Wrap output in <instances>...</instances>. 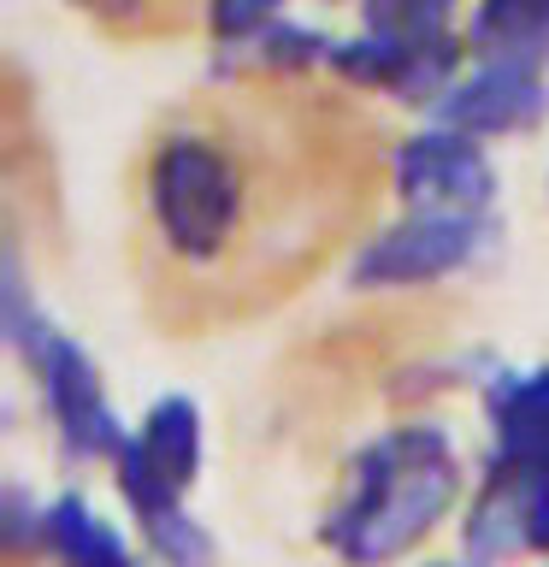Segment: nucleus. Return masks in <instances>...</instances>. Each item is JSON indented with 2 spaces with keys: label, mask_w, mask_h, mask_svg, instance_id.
<instances>
[{
  "label": "nucleus",
  "mask_w": 549,
  "mask_h": 567,
  "mask_svg": "<svg viewBox=\"0 0 549 567\" xmlns=\"http://www.w3.org/2000/svg\"><path fill=\"white\" fill-rule=\"evenodd\" d=\"M283 106V101H278ZM278 106H248L242 124L219 118H184L154 142L148 172H142V202L159 248L189 266L213 272L230 266L237 248L255 237L260 207L278 184L283 136H272Z\"/></svg>",
  "instance_id": "f257e3e1"
},
{
  "label": "nucleus",
  "mask_w": 549,
  "mask_h": 567,
  "mask_svg": "<svg viewBox=\"0 0 549 567\" xmlns=\"http://www.w3.org/2000/svg\"><path fill=\"white\" fill-rule=\"evenodd\" d=\"M460 496V455L443 425H390L343 467L319 538L343 567H390L437 532Z\"/></svg>",
  "instance_id": "f03ea898"
},
{
  "label": "nucleus",
  "mask_w": 549,
  "mask_h": 567,
  "mask_svg": "<svg viewBox=\"0 0 549 567\" xmlns=\"http://www.w3.org/2000/svg\"><path fill=\"white\" fill-rule=\"evenodd\" d=\"M7 343L30 361L35 390H42L48 420H53V432H60L65 455H77V461H118V450H124V437H131V432H124V420L113 414V402H106L101 367L89 361L65 331H53L48 319L30 313L18 266H7Z\"/></svg>",
  "instance_id": "7ed1b4c3"
},
{
  "label": "nucleus",
  "mask_w": 549,
  "mask_h": 567,
  "mask_svg": "<svg viewBox=\"0 0 549 567\" xmlns=\"http://www.w3.org/2000/svg\"><path fill=\"white\" fill-rule=\"evenodd\" d=\"M490 237V213H414L361 243L354 284L361 290H402V284H437L478 260Z\"/></svg>",
  "instance_id": "20e7f679"
},
{
  "label": "nucleus",
  "mask_w": 549,
  "mask_h": 567,
  "mask_svg": "<svg viewBox=\"0 0 549 567\" xmlns=\"http://www.w3.org/2000/svg\"><path fill=\"white\" fill-rule=\"evenodd\" d=\"M396 189L414 213H490L496 172L478 136L432 124L396 148Z\"/></svg>",
  "instance_id": "39448f33"
},
{
  "label": "nucleus",
  "mask_w": 549,
  "mask_h": 567,
  "mask_svg": "<svg viewBox=\"0 0 549 567\" xmlns=\"http://www.w3.org/2000/svg\"><path fill=\"white\" fill-rule=\"evenodd\" d=\"M549 113L543 65L520 60H478L473 78H455L437 101V124H455L467 136H514L531 131Z\"/></svg>",
  "instance_id": "423d86ee"
},
{
  "label": "nucleus",
  "mask_w": 549,
  "mask_h": 567,
  "mask_svg": "<svg viewBox=\"0 0 549 567\" xmlns=\"http://www.w3.org/2000/svg\"><path fill=\"white\" fill-rule=\"evenodd\" d=\"M490 461L549 485V367L503 372L490 384Z\"/></svg>",
  "instance_id": "0eeeda50"
},
{
  "label": "nucleus",
  "mask_w": 549,
  "mask_h": 567,
  "mask_svg": "<svg viewBox=\"0 0 549 567\" xmlns=\"http://www.w3.org/2000/svg\"><path fill=\"white\" fill-rule=\"evenodd\" d=\"M35 544H42V556H53V567H142L124 532L77 491L53 496L35 514Z\"/></svg>",
  "instance_id": "6e6552de"
},
{
  "label": "nucleus",
  "mask_w": 549,
  "mask_h": 567,
  "mask_svg": "<svg viewBox=\"0 0 549 567\" xmlns=\"http://www.w3.org/2000/svg\"><path fill=\"white\" fill-rule=\"evenodd\" d=\"M136 467H148L159 478H172V485H195V473H201V408L189 396H159L142 425L131 437H124V450Z\"/></svg>",
  "instance_id": "1a4fd4ad"
},
{
  "label": "nucleus",
  "mask_w": 549,
  "mask_h": 567,
  "mask_svg": "<svg viewBox=\"0 0 549 567\" xmlns=\"http://www.w3.org/2000/svg\"><path fill=\"white\" fill-rule=\"evenodd\" d=\"M467 42L478 60L549 65V0H478Z\"/></svg>",
  "instance_id": "9d476101"
},
{
  "label": "nucleus",
  "mask_w": 549,
  "mask_h": 567,
  "mask_svg": "<svg viewBox=\"0 0 549 567\" xmlns=\"http://www.w3.org/2000/svg\"><path fill=\"white\" fill-rule=\"evenodd\" d=\"M460 0H361V24L402 42H443Z\"/></svg>",
  "instance_id": "9b49d317"
},
{
  "label": "nucleus",
  "mask_w": 549,
  "mask_h": 567,
  "mask_svg": "<svg viewBox=\"0 0 549 567\" xmlns=\"http://www.w3.org/2000/svg\"><path fill=\"white\" fill-rule=\"evenodd\" d=\"M283 0H207V24L225 48H248L278 24Z\"/></svg>",
  "instance_id": "f8f14e48"
}]
</instances>
